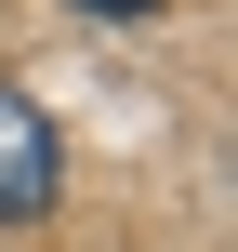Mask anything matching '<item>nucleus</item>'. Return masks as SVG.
Masks as SVG:
<instances>
[{
    "label": "nucleus",
    "instance_id": "obj_2",
    "mask_svg": "<svg viewBox=\"0 0 238 252\" xmlns=\"http://www.w3.org/2000/svg\"><path fill=\"white\" fill-rule=\"evenodd\" d=\"M79 13H159V0H79Z\"/></svg>",
    "mask_w": 238,
    "mask_h": 252
},
{
    "label": "nucleus",
    "instance_id": "obj_1",
    "mask_svg": "<svg viewBox=\"0 0 238 252\" xmlns=\"http://www.w3.org/2000/svg\"><path fill=\"white\" fill-rule=\"evenodd\" d=\"M53 213V120L0 80V226H40Z\"/></svg>",
    "mask_w": 238,
    "mask_h": 252
}]
</instances>
